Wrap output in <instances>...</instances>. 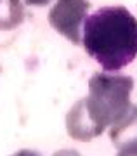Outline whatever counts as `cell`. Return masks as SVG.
Returning <instances> with one entry per match:
<instances>
[{"label": "cell", "mask_w": 137, "mask_h": 156, "mask_svg": "<svg viewBox=\"0 0 137 156\" xmlns=\"http://www.w3.org/2000/svg\"><path fill=\"white\" fill-rule=\"evenodd\" d=\"M118 156H137V149H130V151H120Z\"/></svg>", "instance_id": "obj_10"}, {"label": "cell", "mask_w": 137, "mask_h": 156, "mask_svg": "<svg viewBox=\"0 0 137 156\" xmlns=\"http://www.w3.org/2000/svg\"><path fill=\"white\" fill-rule=\"evenodd\" d=\"M24 5L21 0H0V30L9 31L24 21Z\"/></svg>", "instance_id": "obj_6"}, {"label": "cell", "mask_w": 137, "mask_h": 156, "mask_svg": "<svg viewBox=\"0 0 137 156\" xmlns=\"http://www.w3.org/2000/svg\"><path fill=\"white\" fill-rule=\"evenodd\" d=\"M66 132L71 139L82 140V142H88L94 137L103 134V130L88 116L87 109L83 106V99L77 101L66 115Z\"/></svg>", "instance_id": "obj_4"}, {"label": "cell", "mask_w": 137, "mask_h": 156, "mask_svg": "<svg viewBox=\"0 0 137 156\" xmlns=\"http://www.w3.org/2000/svg\"><path fill=\"white\" fill-rule=\"evenodd\" d=\"M88 0H56L49 11V24L71 44H82V24L87 19Z\"/></svg>", "instance_id": "obj_3"}, {"label": "cell", "mask_w": 137, "mask_h": 156, "mask_svg": "<svg viewBox=\"0 0 137 156\" xmlns=\"http://www.w3.org/2000/svg\"><path fill=\"white\" fill-rule=\"evenodd\" d=\"M110 139L118 151L137 149V106H130L118 122L111 125Z\"/></svg>", "instance_id": "obj_5"}, {"label": "cell", "mask_w": 137, "mask_h": 156, "mask_svg": "<svg viewBox=\"0 0 137 156\" xmlns=\"http://www.w3.org/2000/svg\"><path fill=\"white\" fill-rule=\"evenodd\" d=\"M52 156H82V154L75 149H61V151H57V153H54Z\"/></svg>", "instance_id": "obj_7"}, {"label": "cell", "mask_w": 137, "mask_h": 156, "mask_svg": "<svg viewBox=\"0 0 137 156\" xmlns=\"http://www.w3.org/2000/svg\"><path fill=\"white\" fill-rule=\"evenodd\" d=\"M12 156H42V154L35 153V151H30V149H21V151H17V153H14Z\"/></svg>", "instance_id": "obj_9"}, {"label": "cell", "mask_w": 137, "mask_h": 156, "mask_svg": "<svg viewBox=\"0 0 137 156\" xmlns=\"http://www.w3.org/2000/svg\"><path fill=\"white\" fill-rule=\"evenodd\" d=\"M82 44L103 69L118 71L137 56V17L121 5L101 7L83 23Z\"/></svg>", "instance_id": "obj_1"}, {"label": "cell", "mask_w": 137, "mask_h": 156, "mask_svg": "<svg viewBox=\"0 0 137 156\" xmlns=\"http://www.w3.org/2000/svg\"><path fill=\"white\" fill-rule=\"evenodd\" d=\"M28 5H35V7H42V5H47L50 0H24Z\"/></svg>", "instance_id": "obj_8"}, {"label": "cell", "mask_w": 137, "mask_h": 156, "mask_svg": "<svg viewBox=\"0 0 137 156\" xmlns=\"http://www.w3.org/2000/svg\"><path fill=\"white\" fill-rule=\"evenodd\" d=\"M132 90V76L96 73L88 80V95L83 99V106L92 122L104 132L106 127H111L128 111Z\"/></svg>", "instance_id": "obj_2"}]
</instances>
